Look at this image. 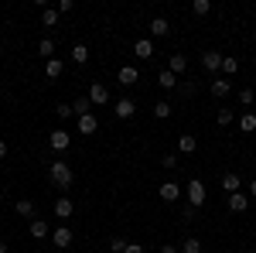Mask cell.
<instances>
[{
  "label": "cell",
  "instance_id": "60d3db41",
  "mask_svg": "<svg viewBox=\"0 0 256 253\" xmlns=\"http://www.w3.org/2000/svg\"><path fill=\"white\" fill-rule=\"evenodd\" d=\"M0 157H7V144L4 140H0Z\"/></svg>",
  "mask_w": 256,
  "mask_h": 253
},
{
  "label": "cell",
  "instance_id": "e575fe53",
  "mask_svg": "<svg viewBox=\"0 0 256 253\" xmlns=\"http://www.w3.org/2000/svg\"><path fill=\"white\" fill-rule=\"evenodd\" d=\"M160 168L174 171V168H178V157H174V154H164V157H160Z\"/></svg>",
  "mask_w": 256,
  "mask_h": 253
},
{
  "label": "cell",
  "instance_id": "7402d4cb",
  "mask_svg": "<svg viewBox=\"0 0 256 253\" xmlns=\"http://www.w3.org/2000/svg\"><path fill=\"white\" fill-rule=\"evenodd\" d=\"M14 212L24 215V219H38V215H34V202H31V198H20L18 205H14Z\"/></svg>",
  "mask_w": 256,
  "mask_h": 253
},
{
  "label": "cell",
  "instance_id": "836d02e7",
  "mask_svg": "<svg viewBox=\"0 0 256 253\" xmlns=\"http://www.w3.org/2000/svg\"><path fill=\"white\" fill-rule=\"evenodd\" d=\"M253 89H239V103H242V106H253Z\"/></svg>",
  "mask_w": 256,
  "mask_h": 253
},
{
  "label": "cell",
  "instance_id": "30bf717a",
  "mask_svg": "<svg viewBox=\"0 0 256 253\" xmlns=\"http://www.w3.org/2000/svg\"><path fill=\"white\" fill-rule=\"evenodd\" d=\"M226 198H229V212H246L250 209V195L232 192V195H226Z\"/></svg>",
  "mask_w": 256,
  "mask_h": 253
},
{
  "label": "cell",
  "instance_id": "d590c367",
  "mask_svg": "<svg viewBox=\"0 0 256 253\" xmlns=\"http://www.w3.org/2000/svg\"><path fill=\"white\" fill-rule=\"evenodd\" d=\"M110 250H113V253H123V250H126V239H120V236H116V239H110Z\"/></svg>",
  "mask_w": 256,
  "mask_h": 253
},
{
  "label": "cell",
  "instance_id": "ab89813d",
  "mask_svg": "<svg viewBox=\"0 0 256 253\" xmlns=\"http://www.w3.org/2000/svg\"><path fill=\"white\" fill-rule=\"evenodd\" d=\"M181 250V246H171V243H168V246H160V253H178Z\"/></svg>",
  "mask_w": 256,
  "mask_h": 253
},
{
  "label": "cell",
  "instance_id": "8992f818",
  "mask_svg": "<svg viewBox=\"0 0 256 253\" xmlns=\"http://www.w3.org/2000/svg\"><path fill=\"white\" fill-rule=\"evenodd\" d=\"M181 192H184V188H181L178 181H164V185L158 188V195L164 198V202H178V198H181Z\"/></svg>",
  "mask_w": 256,
  "mask_h": 253
},
{
  "label": "cell",
  "instance_id": "f546056e",
  "mask_svg": "<svg viewBox=\"0 0 256 253\" xmlns=\"http://www.w3.org/2000/svg\"><path fill=\"white\" fill-rule=\"evenodd\" d=\"M181 253H202V239H198V236H188V239L181 243Z\"/></svg>",
  "mask_w": 256,
  "mask_h": 253
},
{
  "label": "cell",
  "instance_id": "d6a6232c",
  "mask_svg": "<svg viewBox=\"0 0 256 253\" xmlns=\"http://www.w3.org/2000/svg\"><path fill=\"white\" fill-rule=\"evenodd\" d=\"M216 123H218V127H229V123H232V110H218Z\"/></svg>",
  "mask_w": 256,
  "mask_h": 253
},
{
  "label": "cell",
  "instance_id": "8fae6325",
  "mask_svg": "<svg viewBox=\"0 0 256 253\" xmlns=\"http://www.w3.org/2000/svg\"><path fill=\"white\" fill-rule=\"evenodd\" d=\"M72 212H76V202H72L68 195H62V198H55V215H58V219H68Z\"/></svg>",
  "mask_w": 256,
  "mask_h": 253
},
{
  "label": "cell",
  "instance_id": "9a60e30c",
  "mask_svg": "<svg viewBox=\"0 0 256 253\" xmlns=\"http://www.w3.org/2000/svg\"><path fill=\"white\" fill-rule=\"evenodd\" d=\"M99 130V120H96V113H86V117H79V134H96Z\"/></svg>",
  "mask_w": 256,
  "mask_h": 253
},
{
  "label": "cell",
  "instance_id": "cb8c5ba5",
  "mask_svg": "<svg viewBox=\"0 0 256 253\" xmlns=\"http://www.w3.org/2000/svg\"><path fill=\"white\" fill-rule=\"evenodd\" d=\"M158 86L164 89V93H171V89L178 86V76H174V72H168V69H164V72L158 76Z\"/></svg>",
  "mask_w": 256,
  "mask_h": 253
},
{
  "label": "cell",
  "instance_id": "2e32d148",
  "mask_svg": "<svg viewBox=\"0 0 256 253\" xmlns=\"http://www.w3.org/2000/svg\"><path fill=\"white\" fill-rule=\"evenodd\" d=\"M178 151H181V154H195V151H198V137L181 134V137H178Z\"/></svg>",
  "mask_w": 256,
  "mask_h": 253
},
{
  "label": "cell",
  "instance_id": "3957f363",
  "mask_svg": "<svg viewBox=\"0 0 256 253\" xmlns=\"http://www.w3.org/2000/svg\"><path fill=\"white\" fill-rule=\"evenodd\" d=\"M86 96H89V103H92V106H106V103H110V89H106L102 82H92Z\"/></svg>",
  "mask_w": 256,
  "mask_h": 253
},
{
  "label": "cell",
  "instance_id": "44dd1931",
  "mask_svg": "<svg viewBox=\"0 0 256 253\" xmlns=\"http://www.w3.org/2000/svg\"><path fill=\"white\" fill-rule=\"evenodd\" d=\"M58 7H41V24H44V28H55V24H58Z\"/></svg>",
  "mask_w": 256,
  "mask_h": 253
},
{
  "label": "cell",
  "instance_id": "1f68e13d",
  "mask_svg": "<svg viewBox=\"0 0 256 253\" xmlns=\"http://www.w3.org/2000/svg\"><path fill=\"white\" fill-rule=\"evenodd\" d=\"M55 113H58L62 120H68V117H76V110H72V103H58L55 106Z\"/></svg>",
  "mask_w": 256,
  "mask_h": 253
},
{
  "label": "cell",
  "instance_id": "ffe728a7",
  "mask_svg": "<svg viewBox=\"0 0 256 253\" xmlns=\"http://www.w3.org/2000/svg\"><path fill=\"white\" fill-rule=\"evenodd\" d=\"M62 72H65V62H62V59H48V62H44V76H48V79H58Z\"/></svg>",
  "mask_w": 256,
  "mask_h": 253
},
{
  "label": "cell",
  "instance_id": "9c48e42d",
  "mask_svg": "<svg viewBox=\"0 0 256 253\" xmlns=\"http://www.w3.org/2000/svg\"><path fill=\"white\" fill-rule=\"evenodd\" d=\"M52 243H55L58 250L72 246V229H68V226H58V229H52Z\"/></svg>",
  "mask_w": 256,
  "mask_h": 253
},
{
  "label": "cell",
  "instance_id": "484cf974",
  "mask_svg": "<svg viewBox=\"0 0 256 253\" xmlns=\"http://www.w3.org/2000/svg\"><path fill=\"white\" fill-rule=\"evenodd\" d=\"M72 110H76V117H86V113H92V103H89V96H79L76 103H72Z\"/></svg>",
  "mask_w": 256,
  "mask_h": 253
},
{
  "label": "cell",
  "instance_id": "603a6c76",
  "mask_svg": "<svg viewBox=\"0 0 256 253\" xmlns=\"http://www.w3.org/2000/svg\"><path fill=\"white\" fill-rule=\"evenodd\" d=\"M239 130H242V134H253L256 130V113L253 110H246V113L239 117Z\"/></svg>",
  "mask_w": 256,
  "mask_h": 253
},
{
  "label": "cell",
  "instance_id": "f6af8a7d",
  "mask_svg": "<svg viewBox=\"0 0 256 253\" xmlns=\"http://www.w3.org/2000/svg\"><path fill=\"white\" fill-rule=\"evenodd\" d=\"M246 253H256V250H246Z\"/></svg>",
  "mask_w": 256,
  "mask_h": 253
},
{
  "label": "cell",
  "instance_id": "b9f144b4",
  "mask_svg": "<svg viewBox=\"0 0 256 253\" xmlns=\"http://www.w3.org/2000/svg\"><path fill=\"white\" fill-rule=\"evenodd\" d=\"M250 195H256V178H253V181H250Z\"/></svg>",
  "mask_w": 256,
  "mask_h": 253
},
{
  "label": "cell",
  "instance_id": "4fadbf2b",
  "mask_svg": "<svg viewBox=\"0 0 256 253\" xmlns=\"http://www.w3.org/2000/svg\"><path fill=\"white\" fill-rule=\"evenodd\" d=\"M113 113H116L120 120H130L134 113H137V103H134V99H120L116 106H113Z\"/></svg>",
  "mask_w": 256,
  "mask_h": 253
},
{
  "label": "cell",
  "instance_id": "ee69618b",
  "mask_svg": "<svg viewBox=\"0 0 256 253\" xmlns=\"http://www.w3.org/2000/svg\"><path fill=\"white\" fill-rule=\"evenodd\" d=\"M0 55H4V45H0Z\"/></svg>",
  "mask_w": 256,
  "mask_h": 253
},
{
  "label": "cell",
  "instance_id": "f1b7e54d",
  "mask_svg": "<svg viewBox=\"0 0 256 253\" xmlns=\"http://www.w3.org/2000/svg\"><path fill=\"white\" fill-rule=\"evenodd\" d=\"M171 110H174V106H171L168 99H160V103H154V117H158V120H168V117H171Z\"/></svg>",
  "mask_w": 256,
  "mask_h": 253
},
{
  "label": "cell",
  "instance_id": "7bdbcfd3",
  "mask_svg": "<svg viewBox=\"0 0 256 253\" xmlns=\"http://www.w3.org/2000/svg\"><path fill=\"white\" fill-rule=\"evenodd\" d=\"M0 253H7V243H0Z\"/></svg>",
  "mask_w": 256,
  "mask_h": 253
},
{
  "label": "cell",
  "instance_id": "d4e9b609",
  "mask_svg": "<svg viewBox=\"0 0 256 253\" xmlns=\"http://www.w3.org/2000/svg\"><path fill=\"white\" fill-rule=\"evenodd\" d=\"M72 62H76V65H86V62H89V48H86V45H72Z\"/></svg>",
  "mask_w": 256,
  "mask_h": 253
},
{
  "label": "cell",
  "instance_id": "4dcf8cb0",
  "mask_svg": "<svg viewBox=\"0 0 256 253\" xmlns=\"http://www.w3.org/2000/svg\"><path fill=\"white\" fill-rule=\"evenodd\" d=\"M192 11H195L198 18H205V14L212 11V4H208V0H195V4H192Z\"/></svg>",
  "mask_w": 256,
  "mask_h": 253
},
{
  "label": "cell",
  "instance_id": "4316f807",
  "mask_svg": "<svg viewBox=\"0 0 256 253\" xmlns=\"http://www.w3.org/2000/svg\"><path fill=\"white\" fill-rule=\"evenodd\" d=\"M222 72H226V79H232L239 72V59H232V55H226L222 59Z\"/></svg>",
  "mask_w": 256,
  "mask_h": 253
},
{
  "label": "cell",
  "instance_id": "5bb4252c",
  "mask_svg": "<svg viewBox=\"0 0 256 253\" xmlns=\"http://www.w3.org/2000/svg\"><path fill=\"white\" fill-rule=\"evenodd\" d=\"M222 59H226L222 52H205V55H202V65H205L208 72H218V69H222Z\"/></svg>",
  "mask_w": 256,
  "mask_h": 253
},
{
  "label": "cell",
  "instance_id": "e0dca14e",
  "mask_svg": "<svg viewBox=\"0 0 256 253\" xmlns=\"http://www.w3.org/2000/svg\"><path fill=\"white\" fill-rule=\"evenodd\" d=\"M140 72L134 69V65H120V86H137Z\"/></svg>",
  "mask_w": 256,
  "mask_h": 253
},
{
  "label": "cell",
  "instance_id": "7c38bea8",
  "mask_svg": "<svg viewBox=\"0 0 256 253\" xmlns=\"http://www.w3.org/2000/svg\"><path fill=\"white\" fill-rule=\"evenodd\" d=\"M168 72H174V76H184V72H188V55H171V59H168Z\"/></svg>",
  "mask_w": 256,
  "mask_h": 253
},
{
  "label": "cell",
  "instance_id": "5b68a950",
  "mask_svg": "<svg viewBox=\"0 0 256 253\" xmlns=\"http://www.w3.org/2000/svg\"><path fill=\"white\" fill-rule=\"evenodd\" d=\"M229 89H232V82H229L226 76H216L212 82H208V93H212L216 99H226V96H229Z\"/></svg>",
  "mask_w": 256,
  "mask_h": 253
},
{
  "label": "cell",
  "instance_id": "83f0119b",
  "mask_svg": "<svg viewBox=\"0 0 256 253\" xmlns=\"http://www.w3.org/2000/svg\"><path fill=\"white\" fill-rule=\"evenodd\" d=\"M38 55H44V59H55V41H52V38H41V41H38Z\"/></svg>",
  "mask_w": 256,
  "mask_h": 253
},
{
  "label": "cell",
  "instance_id": "277c9868",
  "mask_svg": "<svg viewBox=\"0 0 256 253\" xmlns=\"http://www.w3.org/2000/svg\"><path fill=\"white\" fill-rule=\"evenodd\" d=\"M68 144H72L68 130H52V134H48V147H52V151H68Z\"/></svg>",
  "mask_w": 256,
  "mask_h": 253
},
{
  "label": "cell",
  "instance_id": "7a4b0ae2",
  "mask_svg": "<svg viewBox=\"0 0 256 253\" xmlns=\"http://www.w3.org/2000/svg\"><path fill=\"white\" fill-rule=\"evenodd\" d=\"M184 195H188V205H195V209L205 205V185H202L198 178H192V181L184 185Z\"/></svg>",
  "mask_w": 256,
  "mask_h": 253
},
{
  "label": "cell",
  "instance_id": "52a82bcc",
  "mask_svg": "<svg viewBox=\"0 0 256 253\" xmlns=\"http://www.w3.org/2000/svg\"><path fill=\"white\" fill-rule=\"evenodd\" d=\"M134 55H137L140 62H150V59H154V41H150V38H140L137 45H134Z\"/></svg>",
  "mask_w": 256,
  "mask_h": 253
},
{
  "label": "cell",
  "instance_id": "74e56055",
  "mask_svg": "<svg viewBox=\"0 0 256 253\" xmlns=\"http://www.w3.org/2000/svg\"><path fill=\"white\" fill-rule=\"evenodd\" d=\"M72 7H76V4H72V0H58V14H68V11H72Z\"/></svg>",
  "mask_w": 256,
  "mask_h": 253
},
{
  "label": "cell",
  "instance_id": "d6986e66",
  "mask_svg": "<svg viewBox=\"0 0 256 253\" xmlns=\"http://www.w3.org/2000/svg\"><path fill=\"white\" fill-rule=\"evenodd\" d=\"M222 188H226V195H232L242 188V178L236 175V171H229V175H222Z\"/></svg>",
  "mask_w": 256,
  "mask_h": 253
},
{
  "label": "cell",
  "instance_id": "ac0fdd59",
  "mask_svg": "<svg viewBox=\"0 0 256 253\" xmlns=\"http://www.w3.org/2000/svg\"><path fill=\"white\" fill-rule=\"evenodd\" d=\"M150 35H154V38H168V35H171L168 18H154V21H150Z\"/></svg>",
  "mask_w": 256,
  "mask_h": 253
},
{
  "label": "cell",
  "instance_id": "ba28073f",
  "mask_svg": "<svg viewBox=\"0 0 256 253\" xmlns=\"http://www.w3.org/2000/svg\"><path fill=\"white\" fill-rule=\"evenodd\" d=\"M28 233L34 236V239H52V226H48L44 219H31V226H28Z\"/></svg>",
  "mask_w": 256,
  "mask_h": 253
},
{
  "label": "cell",
  "instance_id": "8d00e7d4",
  "mask_svg": "<svg viewBox=\"0 0 256 253\" xmlns=\"http://www.w3.org/2000/svg\"><path fill=\"white\" fill-rule=\"evenodd\" d=\"M181 219L192 222V219H195V205H184V209H181Z\"/></svg>",
  "mask_w": 256,
  "mask_h": 253
},
{
  "label": "cell",
  "instance_id": "6da1fadb",
  "mask_svg": "<svg viewBox=\"0 0 256 253\" xmlns=\"http://www.w3.org/2000/svg\"><path fill=\"white\" fill-rule=\"evenodd\" d=\"M48 181L55 185V188H68L72 181H76V175H72V168L65 164V161H48Z\"/></svg>",
  "mask_w": 256,
  "mask_h": 253
},
{
  "label": "cell",
  "instance_id": "f35d334b",
  "mask_svg": "<svg viewBox=\"0 0 256 253\" xmlns=\"http://www.w3.org/2000/svg\"><path fill=\"white\" fill-rule=\"evenodd\" d=\"M123 253H144V246H140V243H126V250Z\"/></svg>",
  "mask_w": 256,
  "mask_h": 253
}]
</instances>
